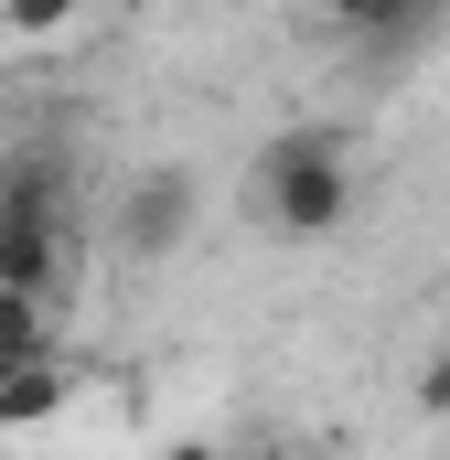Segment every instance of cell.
I'll return each instance as SVG.
<instances>
[{"label":"cell","instance_id":"obj_1","mask_svg":"<svg viewBox=\"0 0 450 460\" xmlns=\"http://www.w3.org/2000/svg\"><path fill=\"white\" fill-rule=\"evenodd\" d=\"M247 193H257V215L279 235H343L354 215V150H343L333 128H279L257 161H247Z\"/></svg>","mask_w":450,"mask_h":460},{"label":"cell","instance_id":"obj_8","mask_svg":"<svg viewBox=\"0 0 450 460\" xmlns=\"http://www.w3.org/2000/svg\"><path fill=\"white\" fill-rule=\"evenodd\" d=\"M364 11L375 0H301V22H322V32H364Z\"/></svg>","mask_w":450,"mask_h":460},{"label":"cell","instance_id":"obj_6","mask_svg":"<svg viewBox=\"0 0 450 460\" xmlns=\"http://www.w3.org/2000/svg\"><path fill=\"white\" fill-rule=\"evenodd\" d=\"M440 22V0H375L364 11V43H408V32H429Z\"/></svg>","mask_w":450,"mask_h":460},{"label":"cell","instance_id":"obj_7","mask_svg":"<svg viewBox=\"0 0 450 460\" xmlns=\"http://www.w3.org/2000/svg\"><path fill=\"white\" fill-rule=\"evenodd\" d=\"M418 418H440V429H450V343L418 364Z\"/></svg>","mask_w":450,"mask_h":460},{"label":"cell","instance_id":"obj_3","mask_svg":"<svg viewBox=\"0 0 450 460\" xmlns=\"http://www.w3.org/2000/svg\"><path fill=\"white\" fill-rule=\"evenodd\" d=\"M194 226H204V182H194V161H150V172L118 193V257H140V268L183 257Z\"/></svg>","mask_w":450,"mask_h":460},{"label":"cell","instance_id":"obj_4","mask_svg":"<svg viewBox=\"0 0 450 460\" xmlns=\"http://www.w3.org/2000/svg\"><path fill=\"white\" fill-rule=\"evenodd\" d=\"M65 407H76V364H65V353H32V364L0 375V439H22V429H43V418H65Z\"/></svg>","mask_w":450,"mask_h":460},{"label":"cell","instance_id":"obj_9","mask_svg":"<svg viewBox=\"0 0 450 460\" xmlns=\"http://www.w3.org/2000/svg\"><path fill=\"white\" fill-rule=\"evenodd\" d=\"M161 460H225V450L204 439V429H183V439H161Z\"/></svg>","mask_w":450,"mask_h":460},{"label":"cell","instance_id":"obj_2","mask_svg":"<svg viewBox=\"0 0 450 460\" xmlns=\"http://www.w3.org/2000/svg\"><path fill=\"white\" fill-rule=\"evenodd\" d=\"M0 289H32V300L65 289V172L54 161H11L0 182Z\"/></svg>","mask_w":450,"mask_h":460},{"label":"cell","instance_id":"obj_5","mask_svg":"<svg viewBox=\"0 0 450 460\" xmlns=\"http://www.w3.org/2000/svg\"><path fill=\"white\" fill-rule=\"evenodd\" d=\"M76 11H86V0H0V32H11V43H65Z\"/></svg>","mask_w":450,"mask_h":460}]
</instances>
